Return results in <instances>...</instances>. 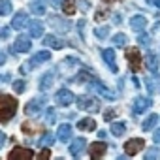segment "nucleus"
<instances>
[{
  "mask_svg": "<svg viewBox=\"0 0 160 160\" xmlns=\"http://www.w3.org/2000/svg\"><path fill=\"white\" fill-rule=\"evenodd\" d=\"M13 91L15 92H25V81H13Z\"/></svg>",
  "mask_w": 160,
  "mask_h": 160,
  "instance_id": "nucleus-32",
  "label": "nucleus"
},
{
  "mask_svg": "<svg viewBox=\"0 0 160 160\" xmlns=\"http://www.w3.org/2000/svg\"><path fill=\"white\" fill-rule=\"evenodd\" d=\"M4 62H6V53L0 55V64H4Z\"/></svg>",
  "mask_w": 160,
  "mask_h": 160,
  "instance_id": "nucleus-42",
  "label": "nucleus"
},
{
  "mask_svg": "<svg viewBox=\"0 0 160 160\" xmlns=\"http://www.w3.org/2000/svg\"><path fill=\"white\" fill-rule=\"evenodd\" d=\"M158 122V115H154V113H151V117H147L145 119V122H143V130H151V128H154V124Z\"/></svg>",
  "mask_w": 160,
  "mask_h": 160,
  "instance_id": "nucleus-29",
  "label": "nucleus"
},
{
  "mask_svg": "<svg viewBox=\"0 0 160 160\" xmlns=\"http://www.w3.org/2000/svg\"><path fill=\"white\" fill-rule=\"evenodd\" d=\"M113 117H115V113H113V111H108V113H106V119H113Z\"/></svg>",
  "mask_w": 160,
  "mask_h": 160,
  "instance_id": "nucleus-41",
  "label": "nucleus"
},
{
  "mask_svg": "<svg viewBox=\"0 0 160 160\" xmlns=\"http://www.w3.org/2000/svg\"><path fill=\"white\" fill-rule=\"evenodd\" d=\"M77 106H79V109L92 111V113H96V111L100 109L98 100H96V98H92V96H81V98H77Z\"/></svg>",
  "mask_w": 160,
  "mask_h": 160,
  "instance_id": "nucleus-2",
  "label": "nucleus"
},
{
  "mask_svg": "<svg viewBox=\"0 0 160 160\" xmlns=\"http://www.w3.org/2000/svg\"><path fill=\"white\" fill-rule=\"evenodd\" d=\"M57 138H58L60 141H68V139L72 138V126H70V124H60L58 130H57Z\"/></svg>",
  "mask_w": 160,
  "mask_h": 160,
  "instance_id": "nucleus-17",
  "label": "nucleus"
},
{
  "mask_svg": "<svg viewBox=\"0 0 160 160\" xmlns=\"http://www.w3.org/2000/svg\"><path fill=\"white\" fill-rule=\"evenodd\" d=\"M130 25H132V28H134L136 32H143L145 27H147V19H145L143 15H134V17L130 19Z\"/></svg>",
  "mask_w": 160,
  "mask_h": 160,
  "instance_id": "nucleus-13",
  "label": "nucleus"
},
{
  "mask_svg": "<svg viewBox=\"0 0 160 160\" xmlns=\"http://www.w3.org/2000/svg\"><path fill=\"white\" fill-rule=\"evenodd\" d=\"M30 38H27V36H19L17 40H15V43H13V49L17 51V53H28L30 51Z\"/></svg>",
  "mask_w": 160,
  "mask_h": 160,
  "instance_id": "nucleus-10",
  "label": "nucleus"
},
{
  "mask_svg": "<svg viewBox=\"0 0 160 160\" xmlns=\"http://www.w3.org/2000/svg\"><path fill=\"white\" fill-rule=\"evenodd\" d=\"M77 128L79 130H96V122L89 117V119H81L77 122Z\"/></svg>",
  "mask_w": 160,
  "mask_h": 160,
  "instance_id": "nucleus-22",
  "label": "nucleus"
},
{
  "mask_svg": "<svg viewBox=\"0 0 160 160\" xmlns=\"http://www.w3.org/2000/svg\"><path fill=\"white\" fill-rule=\"evenodd\" d=\"M158 156H160V152H158L156 147H152L149 152H145V158H147V160H151V158H158Z\"/></svg>",
  "mask_w": 160,
  "mask_h": 160,
  "instance_id": "nucleus-33",
  "label": "nucleus"
},
{
  "mask_svg": "<svg viewBox=\"0 0 160 160\" xmlns=\"http://www.w3.org/2000/svg\"><path fill=\"white\" fill-rule=\"evenodd\" d=\"M152 139H154L156 143H160V128H158V130H154V136H152Z\"/></svg>",
  "mask_w": 160,
  "mask_h": 160,
  "instance_id": "nucleus-38",
  "label": "nucleus"
},
{
  "mask_svg": "<svg viewBox=\"0 0 160 160\" xmlns=\"http://www.w3.org/2000/svg\"><path fill=\"white\" fill-rule=\"evenodd\" d=\"M94 34H96V38L106 40V38L109 36V28H108V27H106V28H104V27H100V28H96V30H94Z\"/></svg>",
  "mask_w": 160,
  "mask_h": 160,
  "instance_id": "nucleus-31",
  "label": "nucleus"
},
{
  "mask_svg": "<svg viewBox=\"0 0 160 160\" xmlns=\"http://www.w3.org/2000/svg\"><path fill=\"white\" fill-rule=\"evenodd\" d=\"M106 151H108V145L102 141H96V143H91L89 154H91V158H102V156H106Z\"/></svg>",
  "mask_w": 160,
  "mask_h": 160,
  "instance_id": "nucleus-7",
  "label": "nucleus"
},
{
  "mask_svg": "<svg viewBox=\"0 0 160 160\" xmlns=\"http://www.w3.org/2000/svg\"><path fill=\"white\" fill-rule=\"evenodd\" d=\"M12 13V2L10 0H0V15H10Z\"/></svg>",
  "mask_w": 160,
  "mask_h": 160,
  "instance_id": "nucleus-26",
  "label": "nucleus"
},
{
  "mask_svg": "<svg viewBox=\"0 0 160 160\" xmlns=\"http://www.w3.org/2000/svg\"><path fill=\"white\" fill-rule=\"evenodd\" d=\"M126 58H128V64H130V68L134 72H138L141 68V55H139L138 49H128L126 51Z\"/></svg>",
  "mask_w": 160,
  "mask_h": 160,
  "instance_id": "nucleus-5",
  "label": "nucleus"
},
{
  "mask_svg": "<svg viewBox=\"0 0 160 160\" xmlns=\"http://www.w3.org/2000/svg\"><path fill=\"white\" fill-rule=\"evenodd\" d=\"M75 100V96H73V92L72 91H68V89H60L57 94H55V102H57V106H70L72 102Z\"/></svg>",
  "mask_w": 160,
  "mask_h": 160,
  "instance_id": "nucleus-3",
  "label": "nucleus"
},
{
  "mask_svg": "<svg viewBox=\"0 0 160 160\" xmlns=\"http://www.w3.org/2000/svg\"><path fill=\"white\" fill-rule=\"evenodd\" d=\"M30 12H32L34 15H43V13H45V0H32Z\"/></svg>",
  "mask_w": 160,
  "mask_h": 160,
  "instance_id": "nucleus-18",
  "label": "nucleus"
},
{
  "mask_svg": "<svg viewBox=\"0 0 160 160\" xmlns=\"http://www.w3.org/2000/svg\"><path fill=\"white\" fill-rule=\"evenodd\" d=\"M139 42H141V43H149V38H147V36H141Z\"/></svg>",
  "mask_w": 160,
  "mask_h": 160,
  "instance_id": "nucleus-40",
  "label": "nucleus"
},
{
  "mask_svg": "<svg viewBox=\"0 0 160 160\" xmlns=\"http://www.w3.org/2000/svg\"><path fill=\"white\" fill-rule=\"evenodd\" d=\"M124 132H126V126H124L122 122H113V124H111V134H113V136L121 138V136H124Z\"/></svg>",
  "mask_w": 160,
  "mask_h": 160,
  "instance_id": "nucleus-24",
  "label": "nucleus"
},
{
  "mask_svg": "<svg viewBox=\"0 0 160 160\" xmlns=\"http://www.w3.org/2000/svg\"><path fill=\"white\" fill-rule=\"evenodd\" d=\"M149 106H151L149 98H136L134 100V113H143V111H147Z\"/></svg>",
  "mask_w": 160,
  "mask_h": 160,
  "instance_id": "nucleus-16",
  "label": "nucleus"
},
{
  "mask_svg": "<svg viewBox=\"0 0 160 160\" xmlns=\"http://www.w3.org/2000/svg\"><path fill=\"white\" fill-rule=\"evenodd\" d=\"M47 122H49V124H53V122H55V109H53V108H49V109H47Z\"/></svg>",
  "mask_w": 160,
  "mask_h": 160,
  "instance_id": "nucleus-34",
  "label": "nucleus"
},
{
  "mask_svg": "<svg viewBox=\"0 0 160 160\" xmlns=\"http://www.w3.org/2000/svg\"><path fill=\"white\" fill-rule=\"evenodd\" d=\"M51 58V53L49 51H40L38 55H34L30 60H28V68L32 70V68H36V66H40V64H43V62H47Z\"/></svg>",
  "mask_w": 160,
  "mask_h": 160,
  "instance_id": "nucleus-9",
  "label": "nucleus"
},
{
  "mask_svg": "<svg viewBox=\"0 0 160 160\" xmlns=\"http://www.w3.org/2000/svg\"><path fill=\"white\" fill-rule=\"evenodd\" d=\"M42 100H30L28 104H27V108H25V113L27 115H36L40 109H42Z\"/></svg>",
  "mask_w": 160,
  "mask_h": 160,
  "instance_id": "nucleus-21",
  "label": "nucleus"
},
{
  "mask_svg": "<svg viewBox=\"0 0 160 160\" xmlns=\"http://www.w3.org/2000/svg\"><path fill=\"white\" fill-rule=\"evenodd\" d=\"M126 43H128V36H126V34H121V32H119V34H115V36H113V45L124 47Z\"/></svg>",
  "mask_w": 160,
  "mask_h": 160,
  "instance_id": "nucleus-27",
  "label": "nucleus"
},
{
  "mask_svg": "<svg viewBox=\"0 0 160 160\" xmlns=\"http://www.w3.org/2000/svg\"><path fill=\"white\" fill-rule=\"evenodd\" d=\"M53 143H55V136H53L51 132H45V134L40 138V141H38L40 147H51Z\"/></svg>",
  "mask_w": 160,
  "mask_h": 160,
  "instance_id": "nucleus-23",
  "label": "nucleus"
},
{
  "mask_svg": "<svg viewBox=\"0 0 160 160\" xmlns=\"http://www.w3.org/2000/svg\"><path fill=\"white\" fill-rule=\"evenodd\" d=\"M34 154H32V151H28V149H23V147H15L10 154H8V158L10 160H30Z\"/></svg>",
  "mask_w": 160,
  "mask_h": 160,
  "instance_id": "nucleus-6",
  "label": "nucleus"
},
{
  "mask_svg": "<svg viewBox=\"0 0 160 160\" xmlns=\"http://www.w3.org/2000/svg\"><path fill=\"white\" fill-rule=\"evenodd\" d=\"M27 13L25 12H19V13H15V17H13V21H12V27L15 28V30H21L25 25H27Z\"/></svg>",
  "mask_w": 160,
  "mask_h": 160,
  "instance_id": "nucleus-15",
  "label": "nucleus"
},
{
  "mask_svg": "<svg viewBox=\"0 0 160 160\" xmlns=\"http://www.w3.org/2000/svg\"><path fill=\"white\" fill-rule=\"evenodd\" d=\"M43 45H49L53 49H62L64 47V42L58 40V38H55V36H45L43 38Z\"/></svg>",
  "mask_w": 160,
  "mask_h": 160,
  "instance_id": "nucleus-19",
  "label": "nucleus"
},
{
  "mask_svg": "<svg viewBox=\"0 0 160 160\" xmlns=\"http://www.w3.org/2000/svg\"><path fill=\"white\" fill-rule=\"evenodd\" d=\"M28 34H30V38H42V34H43V23L42 21H30L28 23Z\"/></svg>",
  "mask_w": 160,
  "mask_h": 160,
  "instance_id": "nucleus-12",
  "label": "nucleus"
},
{
  "mask_svg": "<svg viewBox=\"0 0 160 160\" xmlns=\"http://www.w3.org/2000/svg\"><path fill=\"white\" fill-rule=\"evenodd\" d=\"M15 113H17V100L13 96L4 94L0 98V119H2V122H8Z\"/></svg>",
  "mask_w": 160,
  "mask_h": 160,
  "instance_id": "nucleus-1",
  "label": "nucleus"
},
{
  "mask_svg": "<svg viewBox=\"0 0 160 160\" xmlns=\"http://www.w3.org/2000/svg\"><path fill=\"white\" fill-rule=\"evenodd\" d=\"M104 19H106V13H104L102 10H100V12H96V21H104Z\"/></svg>",
  "mask_w": 160,
  "mask_h": 160,
  "instance_id": "nucleus-37",
  "label": "nucleus"
},
{
  "mask_svg": "<svg viewBox=\"0 0 160 160\" xmlns=\"http://www.w3.org/2000/svg\"><path fill=\"white\" fill-rule=\"evenodd\" d=\"M147 68H149L151 72H156L158 60H156V55H154V53H149V55H147Z\"/></svg>",
  "mask_w": 160,
  "mask_h": 160,
  "instance_id": "nucleus-28",
  "label": "nucleus"
},
{
  "mask_svg": "<svg viewBox=\"0 0 160 160\" xmlns=\"http://www.w3.org/2000/svg\"><path fill=\"white\" fill-rule=\"evenodd\" d=\"M64 2H66V0H51V4H53L55 8H62V6H64Z\"/></svg>",
  "mask_w": 160,
  "mask_h": 160,
  "instance_id": "nucleus-36",
  "label": "nucleus"
},
{
  "mask_svg": "<svg viewBox=\"0 0 160 160\" xmlns=\"http://www.w3.org/2000/svg\"><path fill=\"white\" fill-rule=\"evenodd\" d=\"M102 57H104V60L108 62L109 70H111V72H117V64H115V51H113V49H104V51H102Z\"/></svg>",
  "mask_w": 160,
  "mask_h": 160,
  "instance_id": "nucleus-14",
  "label": "nucleus"
},
{
  "mask_svg": "<svg viewBox=\"0 0 160 160\" xmlns=\"http://www.w3.org/2000/svg\"><path fill=\"white\" fill-rule=\"evenodd\" d=\"M49 25H51L55 30H60V32H68V30H70V23H68L66 19L57 17V15H51V17H49Z\"/></svg>",
  "mask_w": 160,
  "mask_h": 160,
  "instance_id": "nucleus-8",
  "label": "nucleus"
},
{
  "mask_svg": "<svg viewBox=\"0 0 160 160\" xmlns=\"http://www.w3.org/2000/svg\"><path fill=\"white\" fill-rule=\"evenodd\" d=\"M145 147V141L143 139H128L126 143H124V151H126V154L128 156H134V154H138L141 149Z\"/></svg>",
  "mask_w": 160,
  "mask_h": 160,
  "instance_id": "nucleus-4",
  "label": "nucleus"
},
{
  "mask_svg": "<svg viewBox=\"0 0 160 160\" xmlns=\"http://www.w3.org/2000/svg\"><path fill=\"white\" fill-rule=\"evenodd\" d=\"M49 156H51V151H47V149H43V151L40 152V156H38V158H40V160H43V158H49Z\"/></svg>",
  "mask_w": 160,
  "mask_h": 160,
  "instance_id": "nucleus-35",
  "label": "nucleus"
},
{
  "mask_svg": "<svg viewBox=\"0 0 160 160\" xmlns=\"http://www.w3.org/2000/svg\"><path fill=\"white\" fill-rule=\"evenodd\" d=\"M92 89H96V91H98L102 96H106L108 100H113V98H115V94H113V92H109V89H108V87H104L100 81H92Z\"/></svg>",
  "mask_w": 160,
  "mask_h": 160,
  "instance_id": "nucleus-20",
  "label": "nucleus"
},
{
  "mask_svg": "<svg viewBox=\"0 0 160 160\" xmlns=\"http://www.w3.org/2000/svg\"><path fill=\"white\" fill-rule=\"evenodd\" d=\"M151 4H154L156 8H160V0H151Z\"/></svg>",
  "mask_w": 160,
  "mask_h": 160,
  "instance_id": "nucleus-43",
  "label": "nucleus"
},
{
  "mask_svg": "<svg viewBox=\"0 0 160 160\" xmlns=\"http://www.w3.org/2000/svg\"><path fill=\"white\" fill-rule=\"evenodd\" d=\"M85 147H87V139L85 138H77L72 145H70V152H72V156H79L83 151H85Z\"/></svg>",
  "mask_w": 160,
  "mask_h": 160,
  "instance_id": "nucleus-11",
  "label": "nucleus"
},
{
  "mask_svg": "<svg viewBox=\"0 0 160 160\" xmlns=\"http://www.w3.org/2000/svg\"><path fill=\"white\" fill-rule=\"evenodd\" d=\"M8 34H10V28H8V27H4V28H2V40H6V38H8Z\"/></svg>",
  "mask_w": 160,
  "mask_h": 160,
  "instance_id": "nucleus-39",
  "label": "nucleus"
},
{
  "mask_svg": "<svg viewBox=\"0 0 160 160\" xmlns=\"http://www.w3.org/2000/svg\"><path fill=\"white\" fill-rule=\"evenodd\" d=\"M104 2H117V0H104Z\"/></svg>",
  "mask_w": 160,
  "mask_h": 160,
  "instance_id": "nucleus-44",
  "label": "nucleus"
},
{
  "mask_svg": "<svg viewBox=\"0 0 160 160\" xmlns=\"http://www.w3.org/2000/svg\"><path fill=\"white\" fill-rule=\"evenodd\" d=\"M62 10H64L66 15H73V12H75V2H73V0H66L64 6H62Z\"/></svg>",
  "mask_w": 160,
  "mask_h": 160,
  "instance_id": "nucleus-30",
  "label": "nucleus"
},
{
  "mask_svg": "<svg viewBox=\"0 0 160 160\" xmlns=\"http://www.w3.org/2000/svg\"><path fill=\"white\" fill-rule=\"evenodd\" d=\"M51 85H53V73H45L42 77V81H40V89L42 91H47Z\"/></svg>",
  "mask_w": 160,
  "mask_h": 160,
  "instance_id": "nucleus-25",
  "label": "nucleus"
}]
</instances>
